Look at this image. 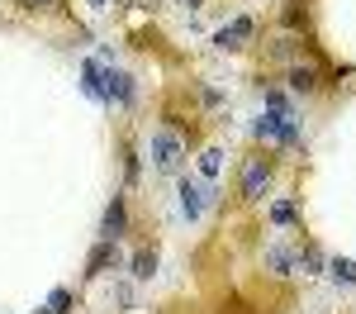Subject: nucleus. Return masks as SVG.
Instances as JSON below:
<instances>
[{"label":"nucleus","mask_w":356,"mask_h":314,"mask_svg":"<svg viewBox=\"0 0 356 314\" xmlns=\"http://www.w3.org/2000/svg\"><path fill=\"white\" fill-rule=\"evenodd\" d=\"M86 5H90V10H105V5H110V0H86Z\"/></svg>","instance_id":"21"},{"label":"nucleus","mask_w":356,"mask_h":314,"mask_svg":"<svg viewBox=\"0 0 356 314\" xmlns=\"http://www.w3.org/2000/svg\"><path fill=\"white\" fill-rule=\"evenodd\" d=\"M328 272L337 276V281L356 285V262H352V257H328Z\"/></svg>","instance_id":"15"},{"label":"nucleus","mask_w":356,"mask_h":314,"mask_svg":"<svg viewBox=\"0 0 356 314\" xmlns=\"http://www.w3.org/2000/svg\"><path fill=\"white\" fill-rule=\"evenodd\" d=\"M29 10H48V5H53V0H24Z\"/></svg>","instance_id":"20"},{"label":"nucleus","mask_w":356,"mask_h":314,"mask_svg":"<svg viewBox=\"0 0 356 314\" xmlns=\"http://www.w3.org/2000/svg\"><path fill=\"white\" fill-rule=\"evenodd\" d=\"M200 171H204V181H214V176L223 171V152L219 148H204V152H200Z\"/></svg>","instance_id":"14"},{"label":"nucleus","mask_w":356,"mask_h":314,"mask_svg":"<svg viewBox=\"0 0 356 314\" xmlns=\"http://www.w3.org/2000/svg\"><path fill=\"white\" fill-rule=\"evenodd\" d=\"M266 267H271L275 276H290L295 272V257L285 253V248H266Z\"/></svg>","instance_id":"11"},{"label":"nucleus","mask_w":356,"mask_h":314,"mask_svg":"<svg viewBox=\"0 0 356 314\" xmlns=\"http://www.w3.org/2000/svg\"><path fill=\"white\" fill-rule=\"evenodd\" d=\"M257 33V19L252 15H238V19H228L223 29H214V48H223V53H238V48H247V38Z\"/></svg>","instance_id":"2"},{"label":"nucleus","mask_w":356,"mask_h":314,"mask_svg":"<svg viewBox=\"0 0 356 314\" xmlns=\"http://www.w3.org/2000/svg\"><path fill=\"white\" fill-rule=\"evenodd\" d=\"M124 233H129V200L114 191V200L105 205V214H100V238L105 243H119Z\"/></svg>","instance_id":"4"},{"label":"nucleus","mask_w":356,"mask_h":314,"mask_svg":"<svg viewBox=\"0 0 356 314\" xmlns=\"http://www.w3.org/2000/svg\"><path fill=\"white\" fill-rule=\"evenodd\" d=\"M285 24H290V29L304 24V10H300V5H290V10H285Z\"/></svg>","instance_id":"19"},{"label":"nucleus","mask_w":356,"mask_h":314,"mask_svg":"<svg viewBox=\"0 0 356 314\" xmlns=\"http://www.w3.org/2000/svg\"><path fill=\"white\" fill-rule=\"evenodd\" d=\"M48 310H53V314H67V310H72V290H67V285H57L53 295H48Z\"/></svg>","instance_id":"18"},{"label":"nucleus","mask_w":356,"mask_h":314,"mask_svg":"<svg viewBox=\"0 0 356 314\" xmlns=\"http://www.w3.org/2000/svg\"><path fill=\"white\" fill-rule=\"evenodd\" d=\"M290 91H300V95H314V91H318V72H314V67H290Z\"/></svg>","instance_id":"10"},{"label":"nucleus","mask_w":356,"mask_h":314,"mask_svg":"<svg viewBox=\"0 0 356 314\" xmlns=\"http://www.w3.org/2000/svg\"><path fill=\"white\" fill-rule=\"evenodd\" d=\"M280 119H285V114H261V119H257V124H252V134H257V139H280Z\"/></svg>","instance_id":"12"},{"label":"nucleus","mask_w":356,"mask_h":314,"mask_svg":"<svg viewBox=\"0 0 356 314\" xmlns=\"http://www.w3.org/2000/svg\"><path fill=\"white\" fill-rule=\"evenodd\" d=\"M176 196H181V214L195 224V219L204 214V205H209V196H214V191H209V186H200V181H191V176H181Z\"/></svg>","instance_id":"5"},{"label":"nucleus","mask_w":356,"mask_h":314,"mask_svg":"<svg viewBox=\"0 0 356 314\" xmlns=\"http://www.w3.org/2000/svg\"><path fill=\"white\" fill-rule=\"evenodd\" d=\"M266 186H271V162L266 157H252L243 167V200H261Z\"/></svg>","instance_id":"6"},{"label":"nucleus","mask_w":356,"mask_h":314,"mask_svg":"<svg viewBox=\"0 0 356 314\" xmlns=\"http://www.w3.org/2000/svg\"><path fill=\"white\" fill-rule=\"evenodd\" d=\"M181 5H186V10H200V5H204V0H181Z\"/></svg>","instance_id":"22"},{"label":"nucleus","mask_w":356,"mask_h":314,"mask_svg":"<svg viewBox=\"0 0 356 314\" xmlns=\"http://www.w3.org/2000/svg\"><path fill=\"white\" fill-rule=\"evenodd\" d=\"M129 272H134L138 281H152V276H157V248H138V253L129 257Z\"/></svg>","instance_id":"9"},{"label":"nucleus","mask_w":356,"mask_h":314,"mask_svg":"<svg viewBox=\"0 0 356 314\" xmlns=\"http://www.w3.org/2000/svg\"><path fill=\"white\" fill-rule=\"evenodd\" d=\"M124 267V257H119V243H95L90 248V262H86V276H105V272H119Z\"/></svg>","instance_id":"7"},{"label":"nucleus","mask_w":356,"mask_h":314,"mask_svg":"<svg viewBox=\"0 0 356 314\" xmlns=\"http://www.w3.org/2000/svg\"><path fill=\"white\" fill-rule=\"evenodd\" d=\"M261 95H266V110H275V114H295V105H290V95H285V91H275V86H266Z\"/></svg>","instance_id":"16"},{"label":"nucleus","mask_w":356,"mask_h":314,"mask_svg":"<svg viewBox=\"0 0 356 314\" xmlns=\"http://www.w3.org/2000/svg\"><path fill=\"white\" fill-rule=\"evenodd\" d=\"M271 219H275V224H295V219H300L295 200H275V205H271Z\"/></svg>","instance_id":"17"},{"label":"nucleus","mask_w":356,"mask_h":314,"mask_svg":"<svg viewBox=\"0 0 356 314\" xmlns=\"http://www.w3.org/2000/svg\"><path fill=\"white\" fill-rule=\"evenodd\" d=\"M33 314H53V310H48V305H43V310H33Z\"/></svg>","instance_id":"23"},{"label":"nucleus","mask_w":356,"mask_h":314,"mask_svg":"<svg viewBox=\"0 0 356 314\" xmlns=\"http://www.w3.org/2000/svg\"><path fill=\"white\" fill-rule=\"evenodd\" d=\"M81 91L95 105H105V62H100V57H86L81 62Z\"/></svg>","instance_id":"8"},{"label":"nucleus","mask_w":356,"mask_h":314,"mask_svg":"<svg viewBox=\"0 0 356 314\" xmlns=\"http://www.w3.org/2000/svg\"><path fill=\"white\" fill-rule=\"evenodd\" d=\"M295 262H300V267L309 272V276H318V272H328V257L318 253V248H304V253L295 257Z\"/></svg>","instance_id":"13"},{"label":"nucleus","mask_w":356,"mask_h":314,"mask_svg":"<svg viewBox=\"0 0 356 314\" xmlns=\"http://www.w3.org/2000/svg\"><path fill=\"white\" fill-rule=\"evenodd\" d=\"M147 152H152V167H157V171H181V157H186V148H181V139H176V129H152Z\"/></svg>","instance_id":"1"},{"label":"nucleus","mask_w":356,"mask_h":314,"mask_svg":"<svg viewBox=\"0 0 356 314\" xmlns=\"http://www.w3.org/2000/svg\"><path fill=\"white\" fill-rule=\"evenodd\" d=\"M138 100V86L129 72H119V67H105V105H119V110H129Z\"/></svg>","instance_id":"3"}]
</instances>
